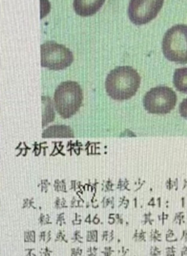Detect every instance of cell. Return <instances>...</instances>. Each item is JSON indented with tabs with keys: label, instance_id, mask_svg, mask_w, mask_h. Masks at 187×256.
Wrapping results in <instances>:
<instances>
[{
	"label": "cell",
	"instance_id": "cell-21",
	"mask_svg": "<svg viewBox=\"0 0 187 256\" xmlns=\"http://www.w3.org/2000/svg\"><path fill=\"white\" fill-rule=\"evenodd\" d=\"M70 256H84L83 249L79 246L73 247V248L70 249Z\"/></svg>",
	"mask_w": 187,
	"mask_h": 256
},
{
	"label": "cell",
	"instance_id": "cell-4",
	"mask_svg": "<svg viewBox=\"0 0 187 256\" xmlns=\"http://www.w3.org/2000/svg\"><path fill=\"white\" fill-rule=\"evenodd\" d=\"M177 94L172 88L157 86L151 88L143 98L145 109L149 113L156 115L168 114L175 107Z\"/></svg>",
	"mask_w": 187,
	"mask_h": 256
},
{
	"label": "cell",
	"instance_id": "cell-8",
	"mask_svg": "<svg viewBox=\"0 0 187 256\" xmlns=\"http://www.w3.org/2000/svg\"><path fill=\"white\" fill-rule=\"evenodd\" d=\"M174 85L180 92L187 94V67L176 69L174 73Z\"/></svg>",
	"mask_w": 187,
	"mask_h": 256
},
{
	"label": "cell",
	"instance_id": "cell-34",
	"mask_svg": "<svg viewBox=\"0 0 187 256\" xmlns=\"http://www.w3.org/2000/svg\"><path fill=\"white\" fill-rule=\"evenodd\" d=\"M113 214H109V221H108V223H109V225H113L115 223V217H114Z\"/></svg>",
	"mask_w": 187,
	"mask_h": 256
},
{
	"label": "cell",
	"instance_id": "cell-14",
	"mask_svg": "<svg viewBox=\"0 0 187 256\" xmlns=\"http://www.w3.org/2000/svg\"><path fill=\"white\" fill-rule=\"evenodd\" d=\"M101 238L103 241H106V242L109 243L112 242V241H113L114 238H115V236H114V231L111 230L110 231L108 230L103 231L101 235Z\"/></svg>",
	"mask_w": 187,
	"mask_h": 256
},
{
	"label": "cell",
	"instance_id": "cell-13",
	"mask_svg": "<svg viewBox=\"0 0 187 256\" xmlns=\"http://www.w3.org/2000/svg\"><path fill=\"white\" fill-rule=\"evenodd\" d=\"M39 239L40 241H43L45 243H48L52 239V231H41L39 234Z\"/></svg>",
	"mask_w": 187,
	"mask_h": 256
},
{
	"label": "cell",
	"instance_id": "cell-28",
	"mask_svg": "<svg viewBox=\"0 0 187 256\" xmlns=\"http://www.w3.org/2000/svg\"><path fill=\"white\" fill-rule=\"evenodd\" d=\"M53 252L48 246H45L44 248H42L40 251L39 252L40 256H51V254Z\"/></svg>",
	"mask_w": 187,
	"mask_h": 256
},
{
	"label": "cell",
	"instance_id": "cell-11",
	"mask_svg": "<svg viewBox=\"0 0 187 256\" xmlns=\"http://www.w3.org/2000/svg\"><path fill=\"white\" fill-rule=\"evenodd\" d=\"M86 241L87 242H98V231L97 229H91L86 231Z\"/></svg>",
	"mask_w": 187,
	"mask_h": 256
},
{
	"label": "cell",
	"instance_id": "cell-5",
	"mask_svg": "<svg viewBox=\"0 0 187 256\" xmlns=\"http://www.w3.org/2000/svg\"><path fill=\"white\" fill-rule=\"evenodd\" d=\"M73 55L64 45L47 41L40 46V62L43 67L50 70H62L73 63Z\"/></svg>",
	"mask_w": 187,
	"mask_h": 256
},
{
	"label": "cell",
	"instance_id": "cell-10",
	"mask_svg": "<svg viewBox=\"0 0 187 256\" xmlns=\"http://www.w3.org/2000/svg\"><path fill=\"white\" fill-rule=\"evenodd\" d=\"M24 243H35L36 232L34 230H25L23 232Z\"/></svg>",
	"mask_w": 187,
	"mask_h": 256
},
{
	"label": "cell",
	"instance_id": "cell-29",
	"mask_svg": "<svg viewBox=\"0 0 187 256\" xmlns=\"http://www.w3.org/2000/svg\"><path fill=\"white\" fill-rule=\"evenodd\" d=\"M82 219H81V216L78 215L77 213L75 214V217L73 220H72V224L73 225H81L82 223Z\"/></svg>",
	"mask_w": 187,
	"mask_h": 256
},
{
	"label": "cell",
	"instance_id": "cell-24",
	"mask_svg": "<svg viewBox=\"0 0 187 256\" xmlns=\"http://www.w3.org/2000/svg\"><path fill=\"white\" fill-rule=\"evenodd\" d=\"M114 252H115V250L110 246H105L103 251H101V253L103 255V256H112Z\"/></svg>",
	"mask_w": 187,
	"mask_h": 256
},
{
	"label": "cell",
	"instance_id": "cell-27",
	"mask_svg": "<svg viewBox=\"0 0 187 256\" xmlns=\"http://www.w3.org/2000/svg\"><path fill=\"white\" fill-rule=\"evenodd\" d=\"M98 248L97 246H89L87 249V256H97Z\"/></svg>",
	"mask_w": 187,
	"mask_h": 256
},
{
	"label": "cell",
	"instance_id": "cell-7",
	"mask_svg": "<svg viewBox=\"0 0 187 256\" xmlns=\"http://www.w3.org/2000/svg\"><path fill=\"white\" fill-rule=\"evenodd\" d=\"M106 0H73V9L81 16L95 14L104 4Z\"/></svg>",
	"mask_w": 187,
	"mask_h": 256
},
{
	"label": "cell",
	"instance_id": "cell-20",
	"mask_svg": "<svg viewBox=\"0 0 187 256\" xmlns=\"http://www.w3.org/2000/svg\"><path fill=\"white\" fill-rule=\"evenodd\" d=\"M150 256H162V251L156 246H152L150 248Z\"/></svg>",
	"mask_w": 187,
	"mask_h": 256
},
{
	"label": "cell",
	"instance_id": "cell-15",
	"mask_svg": "<svg viewBox=\"0 0 187 256\" xmlns=\"http://www.w3.org/2000/svg\"><path fill=\"white\" fill-rule=\"evenodd\" d=\"M165 240L168 243H174L178 241V238L175 235L173 229L168 228L165 234Z\"/></svg>",
	"mask_w": 187,
	"mask_h": 256
},
{
	"label": "cell",
	"instance_id": "cell-19",
	"mask_svg": "<svg viewBox=\"0 0 187 256\" xmlns=\"http://www.w3.org/2000/svg\"><path fill=\"white\" fill-rule=\"evenodd\" d=\"M71 240L74 243H83V237L82 236V232L80 230H76L73 231Z\"/></svg>",
	"mask_w": 187,
	"mask_h": 256
},
{
	"label": "cell",
	"instance_id": "cell-30",
	"mask_svg": "<svg viewBox=\"0 0 187 256\" xmlns=\"http://www.w3.org/2000/svg\"><path fill=\"white\" fill-rule=\"evenodd\" d=\"M34 250H35V249L34 248H26L24 249V251H25V255L24 256H37V255L34 254Z\"/></svg>",
	"mask_w": 187,
	"mask_h": 256
},
{
	"label": "cell",
	"instance_id": "cell-38",
	"mask_svg": "<svg viewBox=\"0 0 187 256\" xmlns=\"http://www.w3.org/2000/svg\"><path fill=\"white\" fill-rule=\"evenodd\" d=\"M85 222L88 223V224H91V223L92 222V220H91V215H90V214H88V216H87L86 218H85Z\"/></svg>",
	"mask_w": 187,
	"mask_h": 256
},
{
	"label": "cell",
	"instance_id": "cell-6",
	"mask_svg": "<svg viewBox=\"0 0 187 256\" xmlns=\"http://www.w3.org/2000/svg\"><path fill=\"white\" fill-rule=\"evenodd\" d=\"M164 0H130L128 6V16L135 25L148 23L160 11Z\"/></svg>",
	"mask_w": 187,
	"mask_h": 256
},
{
	"label": "cell",
	"instance_id": "cell-33",
	"mask_svg": "<svg viewBox=\"0 0 187 256\" xmlns=\"http://www.w3.org/2000/svg\"><path fill=\"white\" fill-rule=\"evenodd\" d=\"M181 240H184L185 242H187V228L184 229L182 231V235L180 237Z\"/></svg>",
	"mask_w": 187,
	"mask_h": 256
},
{
	"label": "cell",
	"instance_id": "cell-3",
	"mask_svg": "<svg viewBox=\"0 0 187 256\" xmlns=\"http://www.w3.org/2000/svg\"><path fill=\"white\" fill-rule=\"evenodd\" d=\"M162 48L168 60L177 64H186L187 25L178 24L169 28L163 37Z\"/></svg>",
	"mask_w": 187,
	"mask_h": 256
},
{
	"label": "cell",
	"instance_id": "cell-18",
	"mask_svg": "<svg viewBox=\"0 0 187 256\" xmlns=\"http://www.w3.org/2000/svg\"><path fill=\"white\" fill-rule=\"evenodd\" d=\"M38 222L40 225H47L52 224L49 214H46V215H44L43 213L40 214L38 218Z\"/></svg>",
	"mask_w": 187,
	"mask_h": 256
},
{
	"label": "cell",
	"instance_id": "cell-23",
	"mask_svg": "<svg viewBox=\"0 0 187 256\" xmlns=\"http://www.w3.org/2000/svg\"><path fill=\"white\" fill-rule=\"evenodd\" d=\"M176 247L174 246H170L165 248V256H177Z\"/></svg>",
	"mask_w": 187,
	"mask_h": 256
},
{
	"label": "cell",
	"instance_id": "cell-16",
	"mask_svg": "<svg viewBox=\"0 0 187 256\" xmlns=\"http://www.w3.org/2000/svg\"><path fill=\"white\" fill-rule=\"evenodd\" d=\"M179 112L183 118L187 119V98L184 99L180 103L179 106Z\"/></svg>",
	"mask_w": 187,
	"mask_h": 256
},
{
	"label": "cell",
	"instance_id": "cell-36",
	"mask_svg": "<svg viewBox=\"0 0 187 256\" xmlns=\"http://www.w3.org/2000/svg\"><path fill=\"white\" fill-rule=\"evenodd\" d=\"M92 222L94 223V225H98L99 223L100 222V218H99L98 216H97V214H96V215L94 216V218H93V219H92Z\"/></svg>",
	"mask_w": 187,
	"mask_h": 256
},
{
	"label": "cell",
	"instance_id": "cell-12",
	"mask_svg": "<svg viewBox=\"0 0 187 256\" xmlns=\"http://www.w3.org/2000/svg\"><path fill=\"white\" fill-rule=\"evenodd\" d=\"M149 239L153 242H161L162 241V233L156 228H153L151 230L149 234Z\"/></svg>",
	"mask_w": 187,
	"mask_h": 256
},
{
	"label": "cell",
	"instance_id": "cell-9",
	"mask_svg": "<svg viewBox=\"0 0 187 256\" xmlns=\"http://www.w3.org/2000/svg\"><path fill=\"white\" fill-rule=\"evenodd\" d=\"M147 232L142 228L136 229L133 233L132 239L136 242H145L146 241Z\"/></svg>",
	"mask_w": 187,
	"mask_h": 256
},
{
	"label": "cell",
	"instance_id": "cell-25",
	"mask_svg": "<svg viewBox=\"0 0 187 256\" xmlns=\"http://www.w3.org/2000/svg\"><path fill=\"white\" fill-rule=\"evenodd\" d=\"M174 222L177 223V225H182V223L184 222V216L183 214V213H177L175 215L174 219Z\"/></svg>",
	"mask_w": 187,
	"mask_h": 256
},
{
	"label": "cell",
	"instance_id": "cell-2",
	"mask_svg": "<svg viewBox=\"0 0 187 256\" xmlns=\"http://www.w3.org/2000/svg\"><path fill=\"white\" fill-rule=\"evenodd\" d=\"M83 100L80 85L73 81H66L60 84L54 94V105L57 112L64 118H68L76 113Z\"/></svg>",
	"mask_w": 187,
	"mask_h": 256
},
{
	"label": "cell",
	"instance_id": "cell-32",
	"mask_svg": "<svg viewBox=\"0 0 187 256\" xmlns=\"http://www.w3.org/2000/svg\"><path fill=\"white\" fill-rule=\"evenodd\" d=\"M115 221H116L118 224L122 225L124 223V219H123L122 216L120 215V214H116V216H115Z\"/></svg>",
	"mask_w": 187,
	"mask_h": 256
},
{
	"label": "cell",
	"instance_id": "cell-17",
	"mask_svg": "<svg viewBox=\"0 0 187 256\" xmlns=\"http://www.w3.org/2000/svg\"><path fill=\"white\" fill-rule=\"evenodd\" d=\"M64 242L68 243L67 237H66V234L64 229H59L56 234V236L55 238V242Z\"/></svg>",
	"mask_w": 187,
	"mask_h": 256
},
{
	"label": "cell",
	"instance_id": "cell-37",
	"mask_svg": "<svg viewBox=\"0 0 187 256\" xmlns=\"http://www.w3.org/2000/svg\"><path fill=\"white\" fill-rule=\"evenodd\" d=\"M168 217V216L166 215V214L162 213V218H161V217H159V219L161 220V221H162V225H164L165 220L167 219Z\"/></svg>",
	"mask_w": 187,
	"mask_h": 256
},
{
	"label": "cell",
	"instance_id": "cell-22",
	"mask_svg": "<svg viewBox=\"0 0 187 256\" xmlns=\"http://www.w3.org/2000/svg\"><path fill=\"white\" fill-rule=\"evenodd\" d=\"M144 220L142 221V224L143 225H146V224H149L150 225H152L153 223L154 220L152 219V214L150 213H145V215H144Z\"/></svg>",
	"mask_w": 187,
	"mask_h": 256
},
{
	"label": "cell",
	"instance_id": "cell-35",
	"mask_svg": "<svg viewBox=\"0 0 187 256\" xmlns=\"http://www.w3.org/2000/svg\"><path fill=\"white\" fill-rule=\"evenodd\" d=\"M181 256H187V246H183L180 252Z\"/></svg>",
	"mask_w": 187,
	"mask_h": 256
},
{
	"label": "cell",
	"instance_id": "cell-26",
	"mask_svg": "<svg viewBox=\"0 0 187 256\" xmlns=\"http://www.w3.org/2000/svg\"><path fill=\"white\" fill-rule=\"evenodd\" d=\"M64 213H59L56 217V222H55V224L58 225L59 226H62L63 225L66 224L65 219H64Z\"/></svg>",
	"mask_w": 187,
	"mask_h": 256
},
{
	"label": "cell",
	"instance_id": "cell-1",
	"mask_svg": "<svg viewBox=\"0 0 187 256\" xmlns=\"http://www.w3.org/2000/svg\"><path fill=\"white\" fill-rule=\"evenodd\" d=\"M140 83V75L133 67L121 66L109 72L106 76L105 88L111 98L125 100L136 94Z\"/></svg>",
	"mask_w": 187,
	"mask_h": 256
},
{
	"label": "cell",
	"instance_id": "cell-31",
	"mask_svg": "<svg viewBox=\"0 0 187 256\" xmlns=\"http://www.w3.org/2000/svg\"><path fill=\"white\" fill-rule=\"evenodd\" d=\"M129 252H130V249H127L124 246H121V250L119 251L120 256H126Z\"/></svg>",
	"mask_w": 187,
	"mask_h": 256
}]
</instances>
